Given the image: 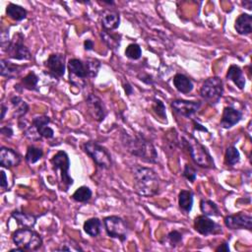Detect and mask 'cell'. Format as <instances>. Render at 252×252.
Listing matches in <instances>:
<instances>
[{
  "instance_id": "6da1fadb",
  "label": "cell",
  "mask_w": 252,
  "mask_h": 252,
  "mask_svg": "<svg viewBox=\"0 0 252 252\" xmlns=\"http://www.w3.org/2000/svg\"><path fill=\"white\" fill-rule=\"evenodd\" d=\"M121 142L128 153L148 162H157L158 154L154 145L140 135L131 136L127 133L121 135Z\"/></svg>"
},
{
  "instance_id": "7a4b0ae2",
  "label": "cell",
  "mask_w": 252,
  "mask_h": 252,
  "mask_svg": "<svg viewBox=\"0 0 252 252\" xmlns=\"http://www.w3.org/2000/svg\"><path fill=\"white\" fill-rule=\"evenodd\" d=\"M133 178L134 188L139 195L151 197L158 193L160 181L152 169L136 164L133 166Z\"/></svg>"
},
{
  "instance_id": "3957f363",
  "label": "cell",
  "mask_w": 252,
  "mask_h": 252,
  "mask_svg": "<svg viewBox=\"0 0 252 252\" xmlns=\"http://www.w3.org/2000/svg\"><path fill=\"white\" fill-rule=\"evenodd\" d=\"M12 240L16 246L26 251H36L43 245L42 236L32 229V228H24L15 230L12 234Z\"/></svg>"
},
{
  "instance_id": "277c9868",
  "label": "cell",
  "mask_w": 252,
  "mask_h": 252,
  "mask_svg": "<svg viewBox=\"0 0 252 252\" xmlns=\"http://www.w3.org/2000/svg\"><path fill=\"white\" fill-rule=\"evenodd\" d=\"M183 142L186 145L192 160L198 165L202 167H206V169H212V167H215L214 160L210 153L195 138L191 136L188 138H183Z\"/></svg>"
},
{
  "instance_id": "5b68a950",
  "label": "cell",
  "mask_w": 252,
  "mask_h": 252,
  "mask_svg": "<svg viewBox=\"0 0 252 252\" xmlns=\"http://www.w3.org/2000/svg\"><path fill=\"white\" fill-rule=\"evenodd\" d=\"M83 150L102 169L109 170L113 165L111 153L107 148L95 141H88L83 145Z\"/></svg>"
},
{
  "instance_id": "8992f818",
  "label": "cell",
  "mask_w": 252,
  "mask_h": 252,
  "mask_svg": "<svg viewBox=\"0 0 252 252\" xmlns=\"http://www.w3.org/2000/svg\"><path fill=\"white\" fill-rule=\"evenodd\" d=\"M52 169L54 172H60V182L63 185L61 190L67 191L69 187L74 183L73 179L69 175L70 170V160L66 152L58 151L50 160Z\"/></svg>"
},
{
  "instance_id": "52a82bcc",
  "label": "cell",
  "mask_w": 252,
  "mask_h": 252,
  "mask_svg": "<svg viewBox=\"0 0 252 252\" xmlns=\"http://www.w3.org/2000/svg\"><path fill=\"white\" fill-rule=\"evenodd\" d=\"M224 94V83L219 77L207 79L200 89L201 97L211 106H216Z\"/></svg>"
},
{
  "instance_id": "ba28073f",
  "label": "cell",
  "mask_w": 252,
  "mask_h": 252,
  "mask_svg": "<svg viewBox=\"0 0 252 252\" xmlns=\"http://www.w3.org/2000/svg\"><path fill=\"white\" fill-rule=\"evenodd\" d=\"M104 225L108 235L112 238H117L121 242L127 239L129 229L126 222L118 216H110L105 218Z\"/></svg>"
},
{
  "instance_id": "9c48e42d",
  "label": "cell",
  "mask_w": 252,
  "mask_h": 252,
  "mask_svg": "<svg viewBox=\"0 0 252 252\" xmlns=\"http://www.w3.org/2000/svg\"><path fill=\"white\" fill-rule=\"evenodd\" d=\"M6 53L12 59L16 60H30L32 58L31 51L24 45V37L18 33L14 36L13 40L10 41L8 46L5 48Z\"/></svg>"
},
{
  "instance_id": "30bf717a",
  "label": "cell",
  "mask_w": 252,
  "mask_h": 252,
  "mask_svg": "<svg viewBox=\"0 0 252 252\" xmlns=\"http://www.w3.org/2000/svg\"><path fill=\"white\" fill-rule=\"evenodd\" d=\"M67 67L70 74V82L74 83L75 80H78L79 87L85 86V79L89 78V73L85 61L72 58L68 61Z\"/></svg>"
},
{
  "instance_id": "8fae6325",
  "label": "cell",
  "mask_w": 252,
  "mask_h": 252,
  "mask_svg": "<svg viewBox=\"0 0 252 252\" xmlns=\"http://www.w3.org/2000/svg\"><path fill=\"white\" fill-rule=\"evenodd\" d=\"M45 65L48 70L49 76L59 79L65 74V55L61 53H52L48 56Z\"/></svg>"
},
{
  "instance_id": "7c38bea8",
  "label": "cell",
  "mask_w": 252,
  "mask_h": 252,
  "mask_svg": "<svg viewBox=\"0 0 252 252\" xmlns=\"http://www.w3.org/2000/svg\"><path fill=\"white\" fill-rule=\"evenodd\" d=\"M86 105H87L88 113L90 114V115L93 117L94 120L98 122H102L106 118L108 115L106 107L103 101L98 96L94 94H89L86 98Z\"/></svg>"
},
{
  "instance_id": "4fadbf2b",
  "label": "cell",
  "mask_w": 252,
  "mask_h": 252,
  "mask_svg": "<svg viewBox=\"0 0 252 252\" xmlns=\"http://www.w3.org/2000/svg\"><path fill=\"white\" fill-rule=\"evenodd\" d=\"M194 229L202 235L218 234L222 232V227L211 220L208 216H198L194 220Z\"/></svg>"
},
{
  "instance_id": "5bb4252c",
  "label": "cell",
  "mask_w": 252,
  "mask_h": 252,
  "mask_svg": "<svg viewBox=\"0 0 252 252\" xmlns=\"http://www.w3.org/2000/svg\"><path fill=\"white\" fill-rule=\"evenodd\" d=\"M225 225L229 229H252V217L239 212L235 215H229L225 218Z\"/></svg>"
},
{
  "instance_id": "9a60e30c",
  "label": "cell",
  "mask_w": 252,
  "mask_h": 252,
  "mask_svg": "<svg viewBox=\"0 0 252 252\" xmlns=\"http://www.w3.org/2000/svg\"><path fill=\"white\" fill-rule=\"evenodd\" d=\"M172 109L178 115L190 118L193 115H195L201 108V102H191L185 100H175L171 104Z\"/></svg>"
},
{
  "instance_id": "2e32d148",
  "label": "cell",
  "mask_w": 252,
  "mask_h": 252,
  "mask_svg": "<svg viewBox=\"0 0 252 252\" xmlns=\"http://www.w3.org/2000/svg\"><path fill=\"white\" fill-rule=\"evenodd\" d=\"M21 156L13 149L1 147L0 149V164L6 169L17 166L21 162Z\"/></svg>"
},
{
  "instance_id": "e0dca14e",
  "label": "cell",
  "mask_w": 252,
  "mask_h": 252,
  "mask_svg": "<svg viewBox=\"0 0 252 252\" xmlns=\"http://www.w3.org/2000/svg\"><path fill=\"white\" fill-rule=\"evenodd\" d=\"M242 118V113L232 107H227L224 109L222 119H221V126L223 128L229 129L237 124Z\"/></svg>"
},
{
  "instance_id": "ac0fdd59",
  "label": "cell",
  "mask_w": 252,
  "mask_h": 252,
  "mask_svg": "<svg viewBox=\"0 0 252 252\" xmlns=\"http://www.w3.org/2000/svg\"><path fill=\"white\" fill-rule=\"evenodd\" d=\"M50 123V118L46 115H41L33 118L32 124L37 129L38 133L42 138L51 139L54 137V131L48 125Z\"/></svg>"
},
{
  "instance_id": "d6986e66",
  "label": "cell",
  "mask_w": 252,
  "mask_h": 252,
  "mask_svg": "<svg viewBox=\"0 0 252 252\" xmlns=\"http://www.w3.org/2000/svg\"><path fill=\"white\" fill-rule=\"evenodd\" d=\"M101 21H102V26L104 30L112 32L114 30H116L119 27L120 16L118 12L108 9L103 12Z\"/></svg>"
},
{
  "instance_id": "ffe728a7",
  "label": "cell",
  "mask_w": 252,
  "mask_h": 252,
  "mask_svg": "<svg viewBox=\"0 0 252 252\" xmlns=\"http://www.w3.org/2000/svg\"><path fill=\"white\" fill-rule=\"evenodd\" d=\"M235 31L242 36H246L251 34L252 32V16L249 14H241L239 15L234 23Z\"/></svg>"
},
{
  "instance_id": "44dd1931",
  "label": "cell",
  "mask_w": 252,
  "mask_h": 252,
  "mask_svg": "<svg viewBox=\"0 0 252 252\" xmlns=\"http://www.w3.org/2000/svg\"><path fill=\"white\" fill-rule=\"evenodd\" d=\"M173 82H174V86L176 87V89L180 93H183V94H189L192 92V90L194 88L193 82L188 77H186L185 75L181 74V73L177 74L174 77Z\"/></svg>"
},
{
  "instance_id": "7402d4cb",
  "label": "cell",
  "mask_w": 252,
  "mask_h": 252,
  "mask_svg": "<svg viewBox=\"0 0 252 252\" xmlns=\"http://www.w3.org/2000/svg\"><path fill=\"white\" fill-rule=\"evenodd\" d=\"M0 66H1V69H0V74H1L2 77H6L8 79H13V78L17 77L21 73V71L24 69V66L13 64L10 61L5 60V59L0 60Z\"/></svg>"
},
{
  "instance_id": "603a6c76",
  "label": "cell",
  "mask_w": 252,
  "mask_h": 252,
  "mask_svg": "<svg viewBox=\"0 0 252 252\" xmlns=\"http://www.w3.org/2000/svg\"><path fill=\"white\" fill-rule=\"evenodd\" d=\"M227 79L233 82L234 85L238 87V89L243 90L245 87V78L243 75L242 70L237 65H230L228 73H227Z\"/></svg>"
},
{
  "instance_id": "cb8c5ba5",
  "label": "cell",
  "mask_w": 252,
  "mask_h": 252,
  "mask_svg": "<svg viewBox=\"0 0 252 252\" xmlns=\"http://www.w3.org/2000/svg\"><path fill=\"white\" fill-rule=\"evenodd\" d=\"M193 192L191 190H182L179 194V205L182 211L189 214L193 207Z\"/></svg>"
},
{
  "instance_id": "d4e9b609",
  "label": "cell",
  "mask_w": 252,
  "mask_h": 252,
  "mask_svg": "<svg viewBox=\"0 0 252 252\" xmlns=\"http://www.w3.org/2000/svg\"><path fill=\"white\" fill-rule=\"evenodd\" d=\"M11 217L24 228H33L37 223V217L22 211H14Z\"/></svg>"
},
{
  "instance_id": "484cf974",
  "label": "cell",
  "mask_w": 252,
  "mask_h": 252,
  "mask_svg": "<svg viewBox=\"0 0 252 252\" xmlns=\"http://www.w3.org/2000/svg\"><path fill=\"white\" fill-rule=\"evenodd\" d=\"M10 103L13 107V110H14L13 115L16 118L21 119L27 115V113L29 111V105L24 100H22L20 97L13 96L10 99Z\"/></svg>"
},
{
  "instance_id": "4316f807",
  "label": "cell",
  "mask_w": 252,
  "mask_h": 252,
  "mask_svg": "<svg viewBox=\"0 0 252 252\" xmlns=\"http://www.w3.org/2000/svg\"><path fill=\"white\" fill-rule=\"evenodd\" d=\"M6 15L10 19H12L13 21L20 22V21H23V20H25L27 18L28 12L22 6L16 5L14 3H10L6 7Z\"/></svg>"
},
{
  "instance_id": "83f0119b",
  "label": "cell",
  "mask_w": 252,
  "mask_h": 252,
  "mask_svg": "<svg viewBox=\"0 0 252 252\" xmlns=\"http://www.w3.org/2000/svg\"><path fill=\"white\" fill-rule=\"evenodd\" d=\"M39 81H40V79L37 76V74L34 71H31L22 79L21 83L19 84V86H21L23 89H26L29 91L39 92L40 91V89L38 87Z\"/></svg>"
},
{
  "instance_id": "f1b7e54d",
  "label": "cell",
  "mask_w": 252,
  "mask_h": 252,
  "mask_svg": "<svg viewBox=\"0 0 252 252\" xmlns=\"http://www.w3.org/2000/svg\"><path fill=\"white\" fill-rule=\"evenodd\" d=\"M102 222L98 218H91L84 223V231L92 237H96L101 233Z\"/></svg>"
},
{
  "instance_id": "f546056e",
  "label": "cell",
  "mask_w": 252,
  "mask_h": 252,
  "mask_svg": "<svg viewBox=\"0 0 252 252\" xmlns=\"http://www.w3.org/2000/svg\"><path fill=\"white\" fill-rule=\"evenodd\" d=\"M101 37L103 42L109 46V48L116 50L120 46L121 36L118 34H114L109 31H105L101 33Z\"/></svg>"
},
{
  "instance_id": "4dcf8cb0",
  "label": "cell",
  "mask_w": 252,
  "mask_h": 252,
  "mask_svg": "<svg viewBox=\"0 0 252 252\" xmlns=\"http://www.w3.org/2000/svg\"><path fill=\"white\" fill-rule=\"evenodd\" d=\"M200 210L203 213V215L211 217V216H216L219 217L221 215L220 210L216 203H214L211 200H206L203 199L200 201Z\"/></svg>"
},
{
  "instance_id": "1f68e13d",
  "label": "cell",
  "mask_w": 252,
  "mask_h": 252,
  "mask_svg": "<svg viewBox=\"0 0 252 252\" xmlns=\"http://www.w3.org/2000/svg\"><path fill=\"white\" fill-rule=\"evenodd\" d=\"M93 192L88 186H81L72 195V199L78 203H86L92 198Z\"/></svg>"
},
{
  "instance_id": "d6a6232c",
  "label": "cell",
  "mask_w": 252,
  "mask_h": 252,
  "mask_svg": "<svg viewBox=\"0 0 252 252\" xmlns=\"http://www.w3.org/2000/svg\"><path fill=\"white\" fill-rule=\"evenodd\" d=\"M239 160H240V154L238 150L234 146L228 147L225 154V163L227 165L232 166L238 163Z\"/></svg>"
},
{
  "instance_id": "836d02e7",
  "label": "cell",
  "mask_w": 252,
  "mask_h": 252,
  "mask_svg": "<svg viewBox=\"0 0 252 252\" xmlns=\"http://www.w3.org/2000/svg\"><path fill=\"white\" fill-rule=\"evenodd\" d=\"M44 156V151L35 146H29L27 149V153L25 156V160L28 163H36L39 161Z\"/></svg>"
},
{
  "instance_id": "e575fe53",
  "label": "cell",
  "mask_w": 252,
  "mask_h": 252,
  "mask_svg": "<svg viewBox=\"0 0 252 252\" xmlns=\"http://www.w3.org/2000/svg\"><path fill=\"white\" fill-rule=\"evenodd\" d=\"M125 55L132 60H138L142 56V49L137 44H130L125 49Z\"/></svg>"
},
{
  "instance_id": "d590c367",
  "label": "cell",
  "mask_w": 252,
  "mask_h": 252,
  "mask_svg": "<svg viewBox=\"0 0 252 252\" xmlns=\"http://www.w3.org/2000/svg\"><path fill=\"white\" fill-rule=\"evenodd\" d=\"M88 73H89V78H94L98 75L99 70L101 68V62L98 59H86L85 61Z\"/></svg>"
},
{
  "instance_id": "8d00e7d4",
  "label": "cell",
  "mask_w": 252,
  "mask_h": 252,
  "mask_svg": "<svg viewBox=\"0 0 252 252\" xmlns=\"http://www.w3.org/2000/svg\"><path fill=\"white\" fill-rule=\"evenodd\" d=\"M153 111L154 113L160 118L166 120V114H165V107L163 103L158 99H154L153 103Z\"/></svg>"
},
{
  "instance_id": "74e56055",
  "label": "cell",
  "mask_w": 252,
  "mask_h": 252,
  "mask_svg": "<svg viewBox=\"0 0 252 252\" xmlns=\"http://www.w3.org/2000/svg\"><path fill=\"white\" fill-rule=\"evenodd\" d=\"M55 250L56 251H83L81 246L79 244L75 243L74 241H66V242L60 244V246L58 248H56Z\"/></svg>"
},
{
  "instance_id": "f35d334b",
  "label": "cell",
  "mask_w": 252,
  "mask_h": 252,
  "mask_svg": "<svg viewBox=\"0 0 252 252\" xmlns=\"http://www.w3.org/2000/svg\"><path fill=\"white\" fill-rule=\"evenodd\" d=\"M167 238L172 246L176 247L180 245L183 242V234L179 230H173L169 234H167Z\"/></svg>"
},
{
  "instance_id": "ab89813d",
  "label": "cell",
  "mask_w": 252,
  "mask_h": 252,
  "mask_svg": "<svg viewBox=\"0 0 252 252\" xmlns=\"http://www.w3.org/2000/svg\"><path fill=\"white\" fill-rule=\"evenodd\" d=\"M183 177L191 182V183H194L195 180H196V177H197V173L196 171L193 169V167L190 165V164H185L184 166V171H183Z\"/></svg>"
},
{
  "instance_id": "60d3db41",
  "label": "cell",
  "mask_w": 252,
  "mask_h": 252,
  "mask_svg": "<svg viewBox=\"0 0 252 252\" xmlns=\"http://www.w3.org/2000/svg\"><path fill=\"white\" fill-rule=\"evenodd\" d=\"M0 133L7 138H11L13 136V129L11 126H2L0 129Z\"/></svg>"
},
{
  "instance_id": "b9f144b4",
  "label": "cell",
  "mask_w": 252,
  "mask_h": 252,
  "mask_svg": "<svg viewBox=\"0 0 252 252\" xmlns=\"http://www.w3.org/2000/svg\"><path fill=\"white\" fill-rule=\"evenodd\" d=\"M1 183H0V185H1V188L3 190H6L7 187H8V181H7V177H6V174L4 171H1Z\"/></svg>"
},
{
  "instance_id": "7bdbcfd3",
  "label": "cell",
  "mask_w": 252,
  "mask_h": 252,
  "mask_svg": "<svg viewBox=\"0 0 252 252\" xmlns=\"http://www.w3.org/2000/svg\"><path fill=\"white\" fill-rule=\"evenodd\" d=\"M123 89H124V91H125V93H126L127 96H131V95L133 94V88H132V86L130 85V83H128V82L124 83V84H123Z\"/></svg>"
},
{
  "instance_id": "ee69618b",
  "label": "cell",
  "mask_w": 252,
  "mask_h": 252,
  "mask_svg": "<svg viewBox=\"0 0 252 252\" xmlns=\"http://www.w3.org/2000/svg\"><path fill=\"white\" fill-rule=\"evenodd\" d=\"M84 48H85L88 51L93 50V48H94V42L91 41V40H86L85 42H84Z\"/></svg>"
},
{
  "instance_id": "f6af8a7d",
  "label": "cell",
  "mask_w": 252,
  "mask_h": 252,
  "mask_svg": "<svg viewBox=\"0 0 252 252\" xmlns=\"http://www.w3.org/2000/svg\"><path fill=\"white\" fill-rule=\"evenodd\" d=\"M216 251H217V252H219V251H226V252L229 251V247L228 242H224V243H222L219 247H217V248H216Z\"/></svg>"
},
{
  "instance_id": "bcb514c9",
  "label": "cell",
  "mask_w": 252,
  "mask_h": 252,
  "mask_svg": "<svg viewBox=\"0 0 252 252\" xmlns=\"http://www.w3.org/2000/svg\"><path fill=\"white\" fill-rule=\"evenodd\" d=\"M8 111V108L2 103L1 104V120H3L4 119V117H5V115H6V112Z\"/></svg>"
},
{
  "instance_id": "7dc6e473",
  "label": "cell",
  "mask_w": 252,
  "mask_h": 252,
  "mask_svg": "<svg viewBox=\"0 0 252 252\" xmlns=\"http://www.w3.org/2000/svg\"><path fill=\"white\" fill-rule=\"evenodd\" d=\"M193 123H194V126H195V129L197 130H202L204 132H207V129L205 127H203L201 124H199L198 122H196L195 120H193Z\"/></svg>"
},
{
  "instance_id": "c3c4849f",
  "label": "cell",
  "mask_w": 252,
  "mask_h": 252,
  "mask_svg": "<svg viewBox=\"0 0 252 252\" xmlns=\"http://www.w3.org/2000/svg\"><path fill=\"white\" fill-rule=\"evenodd\" d=\"M243 5H244L247 9L250 10V9H251V6H252V2H251V1H244V2H243Z\"/></svg>"
},
{
  "instance_id": "681fc988",
  "label": "cell",
  "mask_w": 252,
  "mask_h": 252,
  "mask_svg": "<svg viewBox=\"0 0 252 252\" xmlns=\"http://www.w3.org/2000/svg\"><path fill=\"white\" fill-rule=\"evenodd\" d=\"M103 3H105V4H109V5H114V4H115V2H114V1H103Z\"/></svg>"
}]
</instances>
